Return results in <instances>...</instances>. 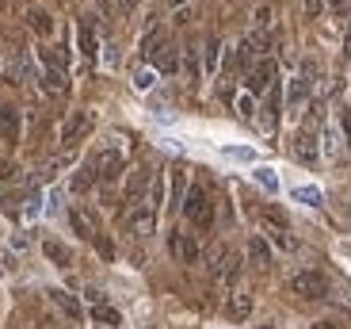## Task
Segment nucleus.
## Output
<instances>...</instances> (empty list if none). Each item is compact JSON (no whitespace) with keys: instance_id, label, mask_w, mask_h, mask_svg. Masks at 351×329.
Listing matches in <instances>:
<instances>
[{"instance_id":"20","label":"nucleus","mask_w":351,"mask_h":329,"mask_svg":"<svg viewBox=\"0 0 351 329\" xmlns=\"http://www.w3.org/2000/svg\"><path fill=\"white\" fill-rule=\"evenodd\" d=\"M248 260H252L256 268H267V264H271V249H267V241H263V238H252V241H248Z\"/></svg>"},{"instance_id":"5","label":"nucleus","mask_w":351,"mask_h":329,"mask_svg":"<svg viewBox=\"0 0 351 329\" xmlns=\"http://www.w3.org/2000/svg\"><path fill=\"white\" fill-rule=\"evenodd\" d=\"M210 272L218 280H226V284H233V280L241 276V257L237 253H229V249H214L210 253Z\"/></svg>"},{"instance_id":"4","label":"nucleus","mask_w":351,"mask_h":329,"mask_svg":"<svg viewBox=\"0 0 351 329\" xmlns=\"http://www.w3.org/2000/svg\"><path fill=\"white\" fill-rule=\"evenodd\" d=\"M88 131H92V111H84V107H80V111H69V119L62 123V142L77 146Z\"/></svg>"},{"instance_id":"6","label":"nucleus","mask_w":351,"mask_h":329,"mask_svg":"<svg viewBox=\"0 0 351 329\" xmlns=\"http://www.w3.org/2000/svg\"><path fill=\"white\" fill-rule=\"evenodd\" d=\"M279 77V69H275L271 58H263V62H256V69L248 73V96H260V92L271 89V80Z\"/></svg>"},{"instance_id":"29","label":"nucleus","mask_w":351,"mask_h":329,"mask_svg":"<svg viewBox=\"0 0 351 329\" xmlns=\"http://www.w3.org/2000/svg\"><path fill=\"white\" fill-rule=\"evenodd\" d=\"M221 153H226L229 161H256V153L248 150V146H226Z\"/></svg>"},{"instance_id":"45","label":"nucleus","mask_w":351,"mask_h":329,"mask_svg":"<svg viewBox=\"0 0 351 329\" xmlns=\"http://www.w3.org/2000/svg\"><path fill=\"white\" fill-rule=\"evenodd\" d=\"M260 329H267V326H260Z\"/></svg>"},{"instance_id":"2","label":"nucleus","mask_w":351,"mask_h":329,"mask_svg":"<svg viewBox=\"0 0 351 329\" xmlns=\"http://www.w3.org/2000/svg\"><path fill=\"white\" fill-rule=\"evenodd\" d=\"M290 291L298 295V299H325L328 280L321 276V272H298V276L290 280Z\"/></svg>"},{"instance_id":"24","label":"nucleus","mask_w":351,"mask_h":329,"mask_svg":"<svg viewBox=\"0 0 351 329\" xmlns=\"http://www.w3.org/2000/svg\"><path fill=\"white\" fill-rule=\"evenodd\" d=\"M256 184H260L263 192H279V177H275V169H267V165L256 169Z\"/></svg>"},{"instance_id":"23","label":"nucleus","mask_w":351,"mask_h":329,"mask_svg":"<svg viewBox=\"0 0 351 329\" xmlns=\"http://www.w3.org/2000/svg\"><path fill=\"white\" fill-rule=\"evenodd\" d=\"M80 54H84V58H96L99 54V43H96V35H92V27H80Z\"/></svg>"},{"instance_id":"11","label":"nucleus","mask_w":351,"mask_h":329,"mask_svg":"<svg viewBox=\"0 0 351 329\" xmlns=\"http://www.w3.org/2000/svg\"><path fill=\"white\" fill-rule=\"evenodd\" d=\"M149 62H153V69H157V73H176V69H180V54H176L172 43H165V46H157V50L149 54Z\"/></svg>"},{"instance_id":"17","label":"nucleus","mask_w":351,"mask_h":329,"mask_svg":"<svg viewBox=\"0 0 351 329\" xmlns=\"http://www.w3.org/2000/svg\"><path fill=\"white\" fill-rule=\"evenodd\" d=\"M43 253L53 260V264H62V268L73 264V249H69V245H62V241H43Z\"/></svg>"},{"instance_id":"13","label":"nucleus","mask_w":351,"mask_h":329,"mask_svg":"<svg viewBox=\"0 0 351 329\" xmlns=\"http://www.w3.org/2000/svg\"><path fill=\"white\" fill-rule=\"evenodd\" d=\"M92 321L104 326V329H114V326H123V314L114 310L111 303H96V306H92Z\"/></svg>"},{"instance_id":"27","label":"nucleus","mask_w":351,"mask_h":329,"mask_svg":"<svg viewBox=\"0 0 351 329\" xmlns=\"http://www.w3.org/2000/svg\"><path fill=\"white\" fill-rule=\"evenodd\" d=\"M263 223L271 226V230H287V214L279 207H263Z\"/></svg>"},{"instance_id":"44","label":"nucleus","mask_w":351,"mask_h":329,"mask_svg":"<svg viewBox=\"0 0 351 329\" xmlns=\"http://www.w3.org/2000/svg\"><path fill=\"white\" fill-rule=\"evenodd\" d=\"M172 4H187V0H172Z\"/></svg>"},{"instance_id":"8","label":"nucleus","mask_w":351,"mask_h":329,"mask_svg":"<svg viewBox=\"0 0 351 329\" xmlns=\"http://www.w3.org/2000/svg\"><path fill=\"white\" fill-rule=\"evenodd\" d=\"M92 165H96V177L107 180V184L123 177V153H114V150H104L96 161H92Z\"/></svg>"},{"instance_id":"31","label":"nucleus","mask_w":351,"mask_h":329,"mask_svg":"<svg viewBox=\"0 0 351 329\" xmlns=\"http://www.w3.org/2000/svg\"><path fill=\"white\" fill-rule=\"evenodd\" d=\"M218 54H221V43H218V38H206V69L218 65Z\"/></svg>"},{"instance_id":"32","label":"nucleus","mask_w":351,"mask_h":329,"mask_svg":"<svg viewBox=\"0 0 351 329\" xmlns=\"http://www.w3.org/2000/svg\"><path fill=\"white\" fill-rule=\"evenodd\" d=\"M271 238H275V245H279V249H294V238H290V230H271Z\"/></svg>"},{"instance_id":"9","label":"nucleus","mask_w":351,"mask_h":329,"mask_svg":"<svg viewBox=\"0 0 351 329\" xmlns=\"http://www.w3.org/2000/svg\"><path fill=\"white\" fill-rule=\"evenodd\" d=\"M69 226L77 238L84 241H96V223H92V214L84 211V207H69Z\"/></svg>"},{"instance_id":"42","label":"nucleus","mask_w":351,"mask_h":329,"mask_svg":"<svg viewBox=\"0 0 351 329\" xmlns=\"http://www.w3.org/2000/svg\"><path fill=\"white\" fill-rule=\"evenodd\" d=\"M134 4H138V0H119V8H123V12H130Z\"/></svg>"},{"instance_id":"15","label":"nucleus","mask_w":351,"mask_h":329,"mask_svg":"<svg viewBox=\"0 0 351 329\" xmlns=\"http://www.w3.org/2000/svg\"><path fill=\"white\" fill-rule=\"evenodd\" d=\"M0 138H8V142L19 138V111L16 107H0Z\"/></svg>"},{"instance_id":"35","label":"nucleus","mask_w":351,"mask_h":329,"mask_svg":"<svg viewBox=\"0 0 351 329\" xmlns=\"http://www.w3.org/2000/svg\"><path fill=\"white\" fill-rule=\"evenodd\" d=\"M172 199H184V172L172 177Z\"/></svg>"},{"instance_id":"1","label":"nucleus","mask_w":351,"mask_h":329,"mask_svg":"<svg viewBox=\"0 0 351 329\" xmlns=\"http://www.w3.org/2000/svg\"><path fill=\"white\" fill-rule=\"evenodd\" d=\"M184 214H187V223H195L199 230H210V223H214V207H210V199H206V192H202L199 184L195 188H187V196H184Z\"/></svg>"},{"instance_id":"30","label":"nucleus","mask_w":351,"mask_h":329,"mask_svg":"<svg viewBox=\"0 0 351 329\" xmlns=\"http://www.w3.org/2000/svg\"><path fill=\"white\" fill-rule=\"evenodd\" d=\"M325 153H328V157H340V134H336L332 126L325 131Z\"/></svg>"},{"instance_id":"12","label":"nucleus","mask_w":351,"mask_h":329,"mask_svg":"<svg viewBox=\"0 0 351 329\" xmlns=\"http://www.w3.org/2000/svg\"><path fill=\"white\" fill-rule=\"evenodd\" d=\"M290 150H294V157L302 161V165H317V138L313 134H294V146H290Z\"/></svg>"},{"instance_id":"19","label":"nucleus","mask_w":351,"mask_h":329,"mask_svg":"<svg viewBox=\"0 0 351 329\" xmlns=\"http://www.w3.org/2000/svg\"><path fill=\"white\" fill-rule=\"evenodd\" d=\"M309 89H313V80H306V77H294V80H290V92H287V104H290V107L306 104V100H309Z\"/></svg>"},{"instance_id":"3","label":"nucleus","mask_w":351,"mask_h":329,"mask_svg":"<svg viewBox=\"0 0 351 329\" xmlns=\"http://www.w3.org/2000/svg\"><path fill=\"white\" fill-rule=\"evenodd\" d=\"M126 226H130L134 238H153V234H157V211L145 207V203L130 207V211H126Z\"/></svg>"},{"instance_id":"21","label":"nucleus","mask_w":351,"mask_h":329,"mask_svg":"<svg viewBox=\"0 0 351 329\" xmlns=\"http://www.w3.org/2000/svg\"><path fill=\"white\" fill-rule=\"evenodd\" d=\"M290 196L298 199V203H306V207H321V203H325V196H321V188H313V184H302V188H294Z\"/></svg>"},{"instance_id":"41","label":"nucleus","mask_w":351,"mask_h":329,"mask_svg":"<svg viewBox=\"0 0 351 329\" xmlns=\"http://www.w3.org/2000/svg\"><path fill=\"white\" fill-rule=\"evenodd\" d=\"M343 58L351 62V31H348V38H343Z\"/></svg>"},{"instance_id":"22","label":"nucleus","mask_w":351,"mask_h":329,"mask_svg":"<svg viewBox=\"0 0 351 329\" xmlns=\"http://www.w3.org/2000/svg\"><path fill=\"white\" fill-rule=\"evenodd\" d=\"M96 165H92V161H88V165H84V169H80L77 172V177H73V192H88V188H92V184H96Z\"/></svg>"},{"instance_id":"16","label":"nucleus","mask_w":351,"mask_h":329,"mask_svg":"<svg viewBox=\"0 0 351 329\" xmlns=\"http://www.w3.org/2000/svg\"><path fill=\"white\" fill-rule=\"evenodd\" d=\"M43 89L50 92V96H65V92H69V77H65V69H46Z\"/></svg>"},{"instance_id":"33","label":"nucleus","mask_w":351,"mask_h":329,"mask_svg":"<svg viewBox=\"0 0 351 329\" xmlns=\"http://www.w3.org/2000/svg\"><path fill=\"white\" fill-rule=\"evenodd\" d=\"M237 111H241V115H245V119H252V115H256V104H252V96H248V92H245V96L237 100Z\"/></svg>"},{"instance_id":"40","label":"nucleus","mask_w":351,"mask_h":329,"mask_svg":"<svg viewBox=\"0 0 351 329\" xmlns=\"http://www.w3.org/2000/svg\"><path fill=\"white\" fill-rule=\"evenodd\" d=\"M325 4H328L332 12H348V0H325Z\"/></svg>"},{"instance_id":"26","label":"nucleus","mask_w":351,"mask_h":329,"mask_svg":"<svg viewBox=\"0 0 351 329\" xmlns=\"http://www.w3.org/2000/svg\"><path fill=\"white\" fill-rule=\"evenodd\" d=\"M65 165H73V157H69V153H65V157H53L50 165H46L43 172H38V180H53V177H58V172L65 169Z\"/></svg>"},{"instance_id":"25","label":"nucleus","mask_w":351,"mask_h":329,"mask_svg":"<svg viewBox=\"0 0 351 329\" xmlns=\"http://www.w3.org/2000/svg\"><path fill=\"white\" fill-rule=\"evenodd\" d=\"M153 84H157V69H138L134 73V89L138 92H149Z\"/></svg>"},{"instance_id":"10","label":"nucleus","mask_w":351,"mask_h":329,"mask_svg":"<svg viewBox=\"0 0 351 329\" xmlns=\"http://www.w3.org/2000/svg\"><path fill=\"white\" fill-rule=\"evenodd\" d=\"M226 314L233 321H245L248 314H252V295L248 291H229L226 295Z\"/></svg>"},{"instance_id":"14","label":"nucleus","mask_w":351,"mask_h":329,"mask_svg":"<svg viewBox=\"0 0 351 329\" xmlns=\"http://www.w3.org/2000/svg\"><path fill=\"white\" fill-rule=\"evenodd\" d=\"M50 299H53V306H58V310H62L65 318H73V321L80 318V303L73 299L69 291H62V287H53V291H50Z\"/></svg>"},{"instance_id":"7","label":"nucleus","mask_w":351,"mask_h":329,"mask_svg":"<svg viewBox=\"0 0 351 329\" xmlns=\"http://www.w3.org/2000/svg\"><path fill=\"white\" fill-rule=\"evenodd\" d=\"M168 249H172V257L180 260V264H195V260H199V241H195L191 234H172V238H168Z\"/></svg>"},{"instance_id":"34","label":"nucleus","mask_w":351,"mask_h":329,"mask_svg":"<svg viewBox=\"0 0 351 329\" xmlns=\"http://www.w3.org/2000/svg\"><path fill=\"white\" fill-rule=\"evenodd\" d=\"M321 12H325V0H306V16L309 19H317Z\"/></svg>"},{"instance_id":"38","label":"nucleus","mask_w":351,"mask_h":329,"mask_svg":"<svg viewBox=\"0 0 351 329\" xmlns=\"http://www.w3.org/2000/svg\"><path fill=\"white\" fill-rule=\"evenodd\" d=\"M256 23H260V27L271 23V8H260V12H256Z\"/></svg>"},{"instance_id":"37","label":"nucleus","mask_w":351,"mask_h":329,"mask_svg":"<svg viewBox=\"0 0 351 329\" xmlns=\"http://www.w3.org/2000/svg\"><path fill=\"white\" fill-rule=\"evenodd\" d=\"M340 126H343V134H348V142H351V111H348V107L340 111Z\"/></svg>"},{"instance_id":"28","label":"nucleus","mask_w":351,"mask_h":329,"mask_svg":"<svg viewBox=\"0 0 351 329\" xmlns=\"http://www.w3.org/2000/svg\"><path fill=\"white\" fill-rule=\"evenodd\" d=\"M38 214H43V196L31 192V196L23 199V218H38Z\"/></svg>"},{"instance_id":"18","label":"nucleus","mask_w":351,"mask_h":329,"mask_svg":"<svg viewBox=\"0 0 351 329\" xmlns=\"http://www.w3.org/2000/svg\"><path fill=\"white\" fill-rule=\"evenodd\" d=\"M27 27H31L35 35H50L53 19H50V12H46V8H31V12H27Z\"/></svg>"},{"instance_id":"39","label":"nucleus","mask_w":351,"mask_h":329,"mask_svg":"<svg viewBox=\"0 0 351 329\" xmlns=\"http://www.w3.org/2000/svg\"><path fill=\"white\" fill-rule=\"evenodd\" d=\"M16 177V165H0V180H12Z\"/></svg>"},{"instance_id":"36","label":"nucleus","mask_w":351,"mask_h":329,"mask_svg":"<svg viewBox=\"0 0 351 329\" xmlns=\"http://www.w3.org/2000/svg\"><path fill=\"white\" fill-rule=\"evenodd\" d=\"M96 249H99V257H107V260L114 257V249H111V241L107 238H96Z\"/></svg>"},{"instance_id":"43","label":"nucleus","mask_w":351,"mask_h":329,"mask_svg":"<svg viewBox=\"0 0 351 329\" xmlns=\"http://www.w3.org/2000/svg\"><path fill=\"white\" fill-rule=\"evenodd\" d=\"M313 329H332V326H313Z\"/></svg>"}]
</instances>
